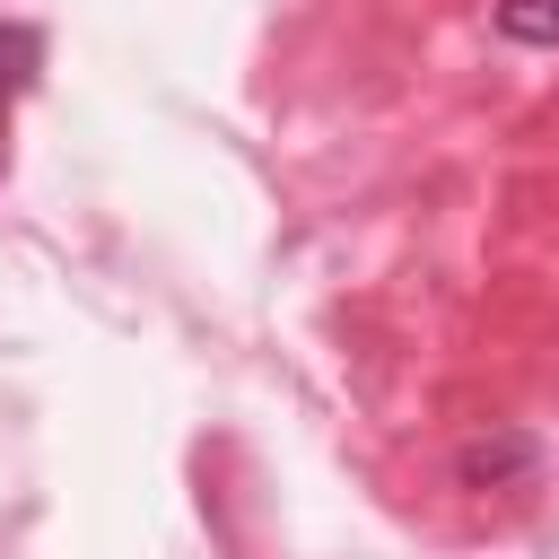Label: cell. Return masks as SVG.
Wrapping results in <instances>:
<instances>
[{
    "label": "cell",
    "instance_id": "cell-1",
    "mask_svg": "<svg viewBox=\"0 0 559 559\" xmlns=\"http://www.w3.org/2000/svg\"><path fill=\"white\" fill-rule=\"evenodd\" d=\"M533 463H542V445L524 428H498V437H472L454 472H463V489H498V480H524Z\"/></svg>",
    "mask_w": 559,
    "mask_h": 559
},
{
    "label": "cell",
    "instance_id": "cell-2",
    "mask_svg": "<svg viewBox=\"0 0 559 559\" xmlns=\"http://www.w3.org/2000/svg\"><path fill=\"white\" fill-rule=\"evenodd\" d=\"M498 35L533 44V52H559V0H498Z\"/></svg>",
    "mask_w": 559,
    "mask_h": 559
},
{
    "label": "cell",
    "instance_id": "cell-3",
    "mask_svg": "<svg viewBox=\"0 0 559 559\" xmlns=\"http://www.w3.org/2000/svg\"><path fill=\"white\" fill-rule=\"evenodd\" d=\"M35 52H44L35 26H0V114H9V96L35 79Z\"/></svg>",
    "mask_w": 559,
    "mask_h": 559
}]
</instances>
